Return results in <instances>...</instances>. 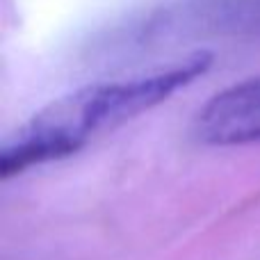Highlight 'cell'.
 I'll return each mask as SVG.
<instances>
[{
    "mask_svg": "<svg viewBox=\"0 0 260 260\" xmlns=\"http://www.w3.org/2000/svg\"><path fill=\"white\" fill-rule=\"evenodd\" d=\"M212 53L197 50L165 69L121 80L94 82L59 96L14 130L0 148V176L73 155L99 133L165 103L210 69Z\"/></svg>",
    "mask_w": 260,
    "mask_h": 260,
    "instance_id": "6da1fadb",
    "label": "cell"
},
{
    "mask_svg": "<svg viewBox=\"0 0 260 260\" xmlns=\"http://www.w3.org/2000/svg\"><path fill=\"white\" fill-rule=\"evenodd\" d=\"M192 130L208 146L260 142V76L235 82L206 101L194 117Z\"/></svg>",
    "mask_w": 260,
    "mask_h": 260,
    "instance_id": "7a4b0ae2",
    "label": "cell"
}]
</instances>
